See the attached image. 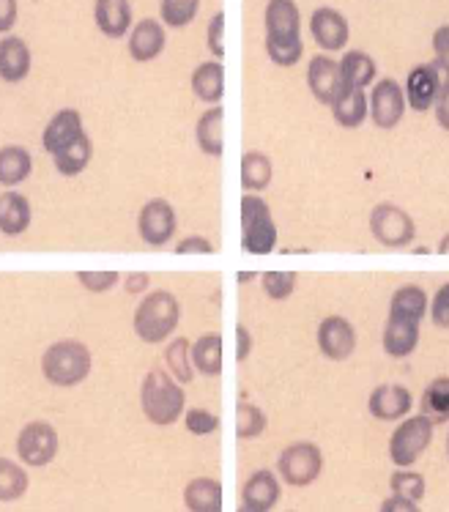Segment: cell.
I'll return each instance as SVG.
<instances>
[{
	"mask_svg": "<svg viewBox=\"0 0 449 512\" xmlns=\"http://www.w3.org/2000/svg\"><path fill=\"white\" fill-rule=\"evenodd\" d=\"M266 425H269V419L263 414V408L241 400L239 408H236V436L241 441L261 439L263 433H266Z\"/></svg>",
	"mask_w": 449,
	"mask_h": 512,
	"instance_id": "38",
	"label": "cell"
},
{
	"mask_svg": "<svg viewBox=\"0 0 449 512\" xmlns=\"http://www.w3.org/2000/svg\"><path fill=\"white\" fill-rule=\"evenodd\" d=\"M324 471V452L313 441H293L277 458V477L291 488L313 485Z\"/></svg>",
	"mask_w": 449,
	"mask_h": 512,
	"instance_id": "7",
	"label": "cell"
},
{
	"mask_svg": "<svg viewBox=\"0 0 449 512\" xmlns=\"http://www.w3.org/2000/svg\"><path fill=\"white\" fill-rule=\"evenodd\" d=\"M439 252H441V255H449V233H444V236H441Z\"/></svg>",
	"mask_w": 449,
	"mask_h": 512,
	"instance_id": "53",
	"label": "cell"
},
{
	"mask_svg": "<svg viewBox=\"0 0 449 512\" xmlns=\"http://www.w3.org/2000/svg\"><path fill=\"white\" fill-rule=\"evenodd\" d=\"M252 277H255V274H250V272H239V283H250Z\"/></svg>",
	"mask_w": 449,
	"mask_h": 512,
	"instance_id": "54",
	"label": "cell"
},
{
	"mask_svg": "<svg viewBox=\"0 0 449 512\" xmlns=\"http://www.w3.org/2000/svg\"><path fill=\"white\" fill-rule=\"evenodd\" d=\"M121 283H124V291L129 296H146L148 288H151V277L146 272H132L121 277Z\"/></svg>",
	"mask_w": 449,
	"mask_h": 512,
	"instance_id": "49",
	"label": "cell"
},
{
	"mask_svg": "<svg viewBox=\"0 0 449 512\" xmlns=\"http://www.w3.org/2000/svg\"><path fill=\"white\" fill-rule=\"evenodd\" d=\"M20 20V0H0V33L14 31V25Z\"/></svg>",
	"mask_w": 449,
	"mask_h": 512,
	"instance_id": "48",
	"label": "cell"
},
{
	"mask_svg": "<svg viewBox=\"0 0 449 512\" xmlns=\"http://www.w3.org/2000/svg\"><path fill=\"white\" fill-rule=\"evenodd\" d=\"M83 137H88L85 132V121H83V113L80 110H74V107H63L58 113L47 121L42 132V148L44 154H61L66 148H72L74 143H80Z\"/></svg>",
	"mask_w": 449,
	"mask_h": 512,
	"instance_id": "12",
	"label": "cell"
},
{
	"mask_svg": "<svg viewBox=\"0 0 449 512\" xmlns=\"http://www.w3.org/2000/svg\"><path fill=\"white\" fill-rule=\"evenodd\" d=\"M282 499L280 477L272 469L252 471L241 485V507L252 512H272L274 504Z\"/></svg>",
	"mask_w": 449,
	"mask_h": 512,
	"instance_id": "19",
	"label": "cell"
},
{
	"mask_svg": "<svg viewBox=\"0 0 449 512\" xmlns=\"http://www.w3.org/2000/svg\"><path fill=\"white\" fill-rule=\"evenodd\" d=\"M296 280H299L296 272H263L261 288L272 302H285L296 293Z\"/></svg>",
	"mask_w": 449,
	"mask_h": 512,
	"instance_id": "40",
	"label": "cell"
},
{
	"mask_svg": "<svg viewBox=\"0 0 449 512\" xmlns=\"http://www.w3.org/2000/svg\"><path fill=\"white\" fill-rule=\"evenodd\" d=\"M176 255H211L214 252V244H211L206 236H184V239L176 241Z\"/></svg>",
	"mask_w": 449,
	"mask_h": 512,
	"instance_id": "46",
	"label": "cell"
},
{
	"mask_svg": "<svg viewBox=\"0 0 449 512\" xmlns=\"http://www.w3.org/2000/svg\"><path fill=\"white\" fill-rule=\"evenodd\" d=\"M263 47H266L269 61H272L274 66H280V69H291V66H296V63L302 61L304 55L302 39H293V42H274V39H266Z\"/></svg>",
	"mask_w": 449,
	"mask_h": 512,
	"instance_id": "41",
	"label": "cell"
},
{
	"mask_svg": "<svg viewBox=\"0 0 449 512\" xmlns=\"http://www.w3.org/2000/svg\"><path fill=\"white\" fill-rule=\"evenodd\" d=\"M195 143L206 157L220 159L225 154V110L214 105L203 110L195 124Z\"/></svg>",
	"mask_w": 449,
	"mask_h": 512,
	"instance_id": "24",
	"label": "cell"
},
{
	"mask_svg": "<svg viewBox=\"0 0 449 512\" xmlns=\"http://www.w3.org/2000/svg\"><path fill=\"white\" fill-rule=\"evenodd\" d=\"M433 55L441 69L449 74V25H439L433 31Z\"/></svg>",
	"mask_w": 449,
	"mask_h": 512,
	"instance_id": "47",
	"label": "cell"
},
{
	"mask_svg": "<svg viewBox=\"0 0 449 512\" xmlns=\"http://www.w3.org/2000/svg\"><path fill=\"white\" fill-rule=\"evenodd\" d=\"M389 491L397 499H408V502H422L425 493H428V482L419 471L411 469H395L389 477Z\"/></svg>",
	"mask_w": 449,
	"mask_h": 512,
	"instance_id": "37",
	"label": "cell"
},
{
	"mask_svg": "<svg viewBox=\"0 0 449 512\" xmlns=\"http://www.w3.org/2000/svg\"><path fill=\"white\" fill-rule=\"evenodd\" d=\"M430 324L436 329H449V283H444L430 299Z\"/></svg>",
	"mask_w": 449,
	"mask_h": 512,
	"instance_id": "45",
	"label": "cell"
},
{
	"mask_svg": "<svg viewBox=\"0 0 449 512\" xmlns=\"http://www.w3.org/2000/svg\"><path fill=\"white\" fill-rule=\"evenodd\" d=\"M433 115H436V124H439L444 132H449V74L447 80H444V85H441V94L439 99H436V105H433Z\"/></svg>",
	"mask_w": 449,
	"mask_h": 512,
	"instance_id": "50",
	"label": "cell"
},
{
	"mask_svg": "<svg viewBox=\"0 0 449 512\" xmlns=\"http://www.w3.org/2000/svg\"><path fill=\"white\" fill-rule=\"evenodd\" d=\"M184 507L189 512H222V485L214 477H195L184 488Z\"/></svg>",
	"mask_w": 449,
	"mask_h": 512,
	"instance_id": "31",
	"label": "cell"
},
{
	"mask_svg": "<svg viewBox=\"0 0 449 512\" xmlns=\"http://www.w3.org/2000/svg\"><path fill=\"white\" fill-rule=\"evenodd\" d=\"M266 39L274 42H293L302 39V14L296 0H269L263 11Z\"/></svg>",
	"mask_w": 449,
	"mask_h": 512,
	"instance_id": "17",
	"label": "cell"
},
{
	"mask_svg": "<svg viewBox=\"0 0 449 512\" xmlns=\"http://www.w3.org/2000/svg\"><path fill=\"white\" fill-rule=\"evenodd\" d=\"M411 406H414L411 389H406L403 384H381L367 398V411L378 422H400L408 417Z\"/></svg>",
	"mask_w": 449,
	"mask_h": 512,
	"instance_id": "18",
	"label": "cell"
},
{
	"mask_svg": "<svg viewBox=\"0 0 449 512\" xmlns=\"http://www.w3.org/2000/svg\"><path fill=\"white\" fill-rule=\"evenodd\" d=\"M419 414L428 417L436 428L449 425V376H436L425 387L419 398Z\"/></svg>",
	"mask_w": 449,
	"mask_h": 512,
	"instance_id": "33",
	"label": "cell"
},
{
	"mask_svg": "<svg viewBox=\"0 0 449 512\" xmlns=\"http://www.w3.org/2000/svg\"><path fill=\"white\" fill-rule=\"evenodd\" d=\"M370 233L387 250H406L417 241V222L397 203H376L370 211Z\"/></svg>",
	"mask_w": 449,
	"mask_h": 512,
	"instance_id": "5",
	"label": "cell"
},
{
	"mask_svg": "<svg viewBox=\"0 0 449 512\" xmlns=\"http://www.w3.org/2000/svg\"><path fill=\"white\" fill-rule=\"evenodd\" d=\"M370 102V121L378 129H395L406 115V94L403 85L397 83L395 77H381L373 83V91L367 96Z\"/></svg>",
	"mask_w": 449,
	"mask_h": 512,
	"instance_id": "11",
	"label": "cell"
},
{
	"mask_svg": "<svg viewBox=\"0 0 449 512\" xmlns=\"http://www.w3.org/2000/svg\"><path fill=\"white\" fill-rule=\"evenodd\" d=\"M447 458H449V433H447Z\"/></svg>",
	"mask_w": 449,
	"mask_h": 512,
	"instance_id": "55",
	"label": "cell"
},
{
	"mask_svg": "<svg viewBox=\"0 0 449 512\" xmlns=\"http://www.w3.org/2000/svg\"><path fill=\"white\" fill-rule=\"evenodd\" d=\"M340 85H343L340 61H335L332 55L321 53L307 63V88L318 105H332L340 94Z\"/></svg>",
	"mask_w": 449,
	"mask_h": 512,
	"instance_id": "16",
	"label": "cell"
},
{
	"mask_svg": "<svg viewBox=\"0 0 449 512\" xmlns=\"http://www.w3.org/2000/svg\"><path fill=\"white\" fill-rule=\"evenodd\" d=\"M14 450H17V458H20L22 466H28V469H44V466H50L58 458V450H61L58 430L47 419H33V422H28L17 433Z\"/></svg>",
	"mask_w": 449,
	"mask_h": 512,
	"instance_id": "8",
	"label": "cell"
},
{
	"mask_svg": "<svg viewBox=\"0 0 449 512\" xmlns=\"http://www.w3.org/2000/svg\"><path fill=\"white\" fill-rule=\"evenodd\" d=\"M419 335H422V326L408 324V321H395V318H387V326H384V354L392 356V359H406L417 351Z\"/></svg>",
	"mask_w": 449,
	"mask_h": 512,
	"instance_id": "29",
	"label": "cell"
},
{
	"mask_svg": "<svg viewBox=\"0 0 449 512\" xmlns=\"http://www.w3.org/2000/svg\"><path fill=\"white\" fill-rule=\"evenodd\" d=\"M96 31L107 39H126L135 17H132V0H96L94 3Z\"/></svg>",
	"mask_w": 449,
	"mask_h": 512,
	"instance_id": "21",
	"label": "cell"
},
{
	"mask_svg": "<svg viewBox=\"0 0 449 512\" xmlns=\"http://www.w3.org/2000/svg\"><path fill=\"white\" fill-rule=\"evenodd\" d=\"M91 159H94V140H91V135H88L83 137L80 143H74L72 148H66V151H61V154H55L53 165L63 178H77L80 173H85L88 165H91Z\"/></svg>",
	"mask_w": 449,
	"mask_h": 512,
	"instance_id": "36",
	"label": "cell"
},
{
	"mask_svg": "<svg viewBox=\"0 0 449 512\" xmlns=\"http://www.w3.org/2000/svg\"><path fill=\"white\" fill-rule=\"evenodd\" d=\"M200 11V0H162V6H159V20L165 28H187L195 22Z\"/></svg>",
	"mask_w": 449,
	"mask_h": 512,
	"instance_id": "39",
	"label": "cell"
},
{
	"mask_svg": "<svg viewBox=\"0 0 449 512\" xmlns=\"http://www.w3.org/2000/svg\"><path fill=\"white\" fill-rule=\"evenodd\" d=\"M33 173L31 151L17 143L0 148V187L14 189L25 184Z\"/></svg>",
	"mask_w": 449,
	"mask_h": 512,
	"instance_id": "27",
	"label": "cell"
},
{
	"mask_svg": "<svg viewBox=\"0 0 449 512\" xmlns=\"http://www.w3.org/2000/svg\"><path fill=\"white\" fill-rule=\"evenodd\" d=\"M192 94L203 105H220L225 96V66L222 61H203L195 66V72L189 77Z\"/></svg>",
	"mask_w": 449,
	"mask_h": 512,
	"instance_id": "26",
	"label": "cell"
},
{
	"mask_svg": "<svg viewBox=\"0 0 449 512\" xmlns=\"http://www.w3.org/2000/svg\"><path fill=\"white\" fill-rule=\"evenodd\" d=\"M447 80V72L441 69L439 63H417L411 72L406 74V85H403V94H406V105L414 113H428L436 105V99L441 94V85Z\"/></svg>",
	"mask_w": 449,
	"mask_h": 512,
	"instance_id": "10",
	"label": "cell"
},
{
	"mask_svg": "<svg viewBox=\"0 0 449 512\" xmlns=\"http://www.w3.org/2000/svg\"><path fill=\"white\" fill-rule=\"evenodd\" d=\"M184 425L192 436H211V433H217L220 430V417L209 411V408H187L184 411Z\"/></svg>",
	"mask_w": 449,
	"mask_h": 512,
	"instance_id": "42",
	"label": "cell"
},
{
	"mask_svg": "<svg viewBox=\"0 0 449 512\" xmlns=\"http://www.w3.org/2000/svg\"><path fill=\"white\" fill-rule=\"evenodd\" d=\"M340 74H343V85L365 91L378 80V66L373 55L365 50H345L340 58Z\"/></svg>",
	"mask_w": 449,
	"mask_h": 512,
	"instance_id": "28",
	"label": "cell"
},
{
	"mask_svg": "<svg viewBox=\"0 0 449 512\" xmlns=\"http://www.w3.org/2000/svg\"><path fill=\"white\" fill-rule=\"evenodd\" d=\"M31 47L17 33H6L0 39V80L3 83H22L31 74Z\"/></svg>",
	"mask_w": 449,
	"mask_h": 512,
	"instance_id": "20",
	"label": "cell"
},
{
	"mask_svg": "<svg viewBox=\"0 0 449 512\" xmlns=\"http://www.w3.org/2000/svg\"><path fill=\"white\" fill-rule=\"evenodd\" d=\"M28 488H31V477H28V471L20 460L0 455V504L20 502Z\"/></svg>",
	"mask_w": 449,
	"mask_h": 512,
	"instance_id": "34",
	"label": "cell"
},
{
	"mask_svg": "<svg viewBox=\"0 0 449 512\" xmlns=\"http://www.w3.org/2000/svg\"><path fill=\"white\" fill-rule=\"evenodd\" d=\"M428 310L430 299L428 291H425L422 285H400V288L392 293V299H389V318H395V321H408V324L422 326V321L428 318Z\"/></svg>",
	"mask_w": 449,
	"mask_h": 512,
	"instance_id": "22",
	"label": "cell"
},
{
	"mask_svg": "<svg viewBox=\"0 0 449 512\" xmlns=\"http://www.w3.org/2000/svg\"><path fill=\"white\" fill-rule=\"evenodd\" d=\"M378 512H422L417 502H408V499H397V496H389L381 502Z\"/></svg>",
	"mask_w": 449,
	"mask_h": 512,
	"instance_id": "52",
	"label": "cell"
},
{
	"mask_svg": "<svg viewBox=\"0 0 449 512\" xmlns=\"http://www.w3.org/2000/svg\"><path fill=\"white\" fill-rule=\"evenodd\" d=\"M33 222V206L31 200L25 198L22 192H3L0 195V233L9 236V239H17L25 230L31 228Z\"/></svg>",
	"mask_w": 449,
	"mask_h": 512,
	"instance_id": "23",
	"label": "cell"
},
{
	"mask_svg": "<svg viewBox=\"0 0 449 512\" xmlns=\"http://www.w3.org/2000/svg\"><path fill=\"white\" fill-rule=\"evenodd\" d=\"M140 411L143 417L157 425V428H170L178 419H184L187 411V392L162 367H151L143 381H140Z\"/></svg>",
	"mask_w": 449,
	"mask_h": 512,
	"instance_id": "1",
	"label": "cell"
},
{
	"mask_svg": "<svg viewBox=\"0 0 449 512\" xmlns=\"http://www.w3.org/2000/svg\"><path fill=\"white\" fill-rule=\"evenodd\" d=\"M310 36L324 53H340L348 47L351 28H348L343 11L332 9V6H318L310 17Z\"/></svg>",
	"mask_w": 449,
	"mask_h": 512,
	"instance_id": "14",
	"label": "cell"
},
{
	"mask_svg": "<svg viewBox=\"0 0 449 512\" xmlns=\"http://www.w3.org/2000/svg\"><path fill=\"white\" fill-rule=\"evenodd\" d=\"M77 283L83 285L88 293H107L113 291L115 285L121 283V277L124 274L118 272H77Z\"/></svg>",
	"mask_w": 449,
	"mask_h": 512,
	"instance_id": "43",
	"label": "cell"
},
{
	"mask_svg": "<svg viewBox=\"0 0 449 512\" xmlns=\"http://www.w3.org/2000/svg\"><path fill=\"white\" fill-rule=\"evenodd\" d=\"M433 430L436 425L422 414L400 419V425L389 436V458L397 469H411L422 458V452L433 444Z\"/></svg>",
	"mask_w": 449,
	"mask_h": 512,
	"instance_id": "6",
	"label": "cell"
},
{
	"mask_svg": "<svg viewBox=\"0 0 449 512\" xmlns=\"http://www.w3.org/2000/svg\"><path fill=\"white\" fill-rule=\"evenodd\" d=\"M241 211V250L247 255H272L277 250V222H274L272 206L261 198L247 192L239 203Z\"/></svg>",
	"mask_w": 449,
	"mask_h": 512,
	"instance_id": "4",
	"label": "cell"
},
{
	"mask_svg": "<svg viewBox=\"0 0 449 512\" xmlns=\"http://www.w3.org/2000/svg\"><path fill=\"white\" fill-rule=\"evenodd\" d=\"M178 217L173 203L165 198H151L143 203V209L137 211V233L148 247H168L176 236Z\"/></svg>",
	"mask_w": 449,
	"mask_h": 512,
	"instance_id": "9",
	"label": "cell"
},
{
	"mask_svg": "<svg viewBox=\"0 0 449 512\" xmlns=\"http://www.w3.org/2000/svg\"><path fill=\"white\" fill-rule=\"evenodd\" d=\"M165 367L181 387L192 384L195 365H192V343L187 337H170L168 345H165Z\"/></svg>",
	"mask_w": 449,
	"mask_h": 512,
	"instance_id": "35",
	"label": "cell"
},
{
	"mask_svg": "<svg viewBox=\"0 0 449 512\" xmlns=\"http://www.w3.org/2000/svg\"><path fill=\"white\" fill-rule=\"evenodd\" d=\"M178 324H181V302L176 299V293L165 288L148 291L132 315V329L146 345L168 343Z\"/></svg>",
	"mask_w": 449,
	"mask_h": 512,
	"instance_id": "3",
	"label": "cell"
},
{
	"mask_svg": "<svg viewBox=\"0 0 449 512\" xmlns=\"http://www.w3.org/2000/svg\"><path fill=\"white\" fill-rule=\"evenodd\" d=\"M315 340H318V351L329 362H345L356 351V329L343 315H326L324 321L318 324Z\"/></svg>",
	"mask_w": 449,
	"mask_h": 512,
	"instance_id": "13",
	"label": "cell"
},
{
	"mask_svg": "<svg viewBox=\"0 0 449 512\" xmlns=\"http://www.w3.org/2000/svg\"><path fill=\"white\" fill-rule=\"evenodd\" d=\"M274 181V162L269 154L263 151H247L241 157V187L244 192L258 195L263 189L272 187Z\"/></svg>",
	"mask_w": 449,
	"mask_h": 512,
	"instance_id": "30",
	"label": "cell"
},
{
	"mask_svg": "<svg viewBox=\"0 0 449 512\" xmlns=\"http://www.w3.org/2000/svg\"><path fill=\"white\" fill-rule=\"evenodd\" d=\"M206 47H209V53L214 55V61H222V58H225V11H217L209 20V28H206Z\"/></svg>",
	"mask_w": 449,
	"mask_h": 512,
	"instance_id": "44",
	"label": "cell"
},
{
	"mask_svg": "<svg viewBox=\"0 0 449 512\" xmlns=\"http://www.w3.org/2000/svg\"><path fill=\"white\" fill-rule=\"evenodd\" d=\"M252 332L244 324L236 326V362H247L252 356Z\"/></svg>",
	"mask_w": 449,
	"mask_h": 512,
	"instance_id": "51",
	"label": "cell"
},
{
	"mask_svg": "<svg viewBox=\"0 0 449 512\" xmlns=\"http://www.w3.org/2000/svg\"><path fill=\"white\" fill-rule=\"evenodd\" d=\"M239 512H252V510H244V507H239Z\"/></svg>",
	"mask_w": 449,
	"mask_h": 512,
	"instance_id": "56",
	"label": "cell"
},
{
	"mask_svg": "<svg viewBox=\"0 0 449 512\" xmlns=\"http://www.w3.org/2000/svg\"><path fill=\"white\" fill-rule=\"evenodd\" d=\"M94 370V356L83 340L63 337L44 348L42 376L55 389H74L85 384V378Z\"/></svg>",
	"mask_w": 449,
	"mask_h": 512,
	"instance_id": "2",
	"label": "cell"
},
{
	"mask_svg": "<svg viewBox=\"0 0 449 512\" xmlns=\"http://www.w3.org/2000/svg\"><path fill=\"white\" fill-rule=\"evenodd\" d=\"M126 47H129V58L135 63L157 61L159 55L165 53V47H168V28L162 25V20L146 17V20L132 25Z\"/></svg>",
	"mask_w": 449,
	"mask_h": 512,
	"instance_id": "15",
	"label": "cell"
},
{
	"mask_svg": "<svg viewBox=\"0 0 449 512\" xmlns=\"http://www.w3.org/2000/svg\"><path fill=\"white\" fill-rule=\"evenodd\" d=\"M192 365L195 373L206 378L222 376V335L220 332H206L192 343Z\"/></svg>",
	"mask_w": 449,
	"mask_h": 512,
	"instance_id": "32",
	"label": "cell"
},
{
	"mask_svg": "<svg viewBox=\"0 0 449 512\" xmlns=\"http://www.w3.org/2000/svg\"><path fill=\"white\" fill-rule=\"evenodd\" d=\"M329 110H332V118L340 129H359L365 124V118H370L367 94L359 88H348V85H340V94L329 105Z\"/></svg>",
	"mask_w": 449,
	"mask_h": 512,
	"instance_id": "25",
	"label": "cell"
}]
</instances>
